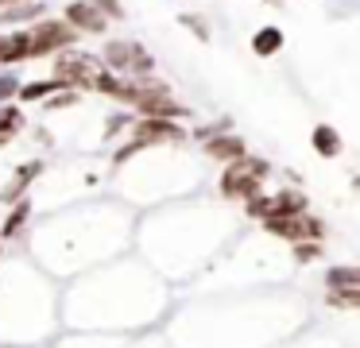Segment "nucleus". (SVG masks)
Wrapping results in <instances>:
<instances>
[{
    "label": "nucleus",
    "instance_id": "f03ea898",
    "mask_svg": "<svg viewBox=\"0 0 360 348\" xmlns=\"http://www.w3.org/2000/svg\"><path fill=\"white\" fill-rule=\"evenodd\" d=\"M267 170H271V167H267L264 159H252V155H244V159H236V162H225L221 193H225V198H240V201L256 198L259 182L267 178Z\"/></svg>",
    "mask_w": 360,
    "mask_h": 348
},
{
    "label": "nucleus",
    "instance_id": "dca6fc26",
    "mask_svg": "<svg viewBox=\"0 0 360 348\" xmlns=\"http://www.w3.org/2000/svg\"><path fill=\"white\" fill-rule=\"evenodd\" d=\"M252 51L259 54V58H271V54L283 51V31L279 27H259L256 35H252Z\"/></svg>",
    "mask_w": 360,
    "mask_h": 348
},
{
    "label": "nucleus",
    "instance_id": "412c9836",
    "mask_svg": "<svg viewBox=\"0 0 360 348\" xmlns=\"http://www.w3.org/2000/svg\"><path fill=\"white\" fill-rule=\"evenodd\" d=\"M89 4H94L97 12L105 15V20H120V15H124V8H120V0H89Z\"/></svg>",
    "mask_w": 360,
    "mask_h": 348
},
{
    "label": "nucleus",
    "instance_id": "b1692460",
    "mask_svg": "<svg viewBox=\"0 0 360 348\" xmlns=\"http://www.w3.org/2000/svg\"><path fill=\"white\" fill-rule=\"evenodd\" d=\"M182 27H190V31H194L198 39H202V43H205V39H210V27H205V23L198 20V15H182Z\"/></svg>",
    "mask_w": 360,
    "mask_h": 348
},
{
    "label": "nucleus",
    "instance_id": "a878e982",
    "mask_svg": "<svg viewBox=\"0 0 360 348\" xmlns=\"http://www.w3.org/2000/svg\"><path fill=\"white\" fill-rule=\"evenodd\" d=\"M0 46H4V35H0Z\"/></svg>",
    "mask_w": 360,
    "mask_h": 348
},
{
    "label": "nucleus",
    "instance_id": "f3484780",
    "mask_svg": "<svg viewBox=\"0 0 360 348\" xmlns=\"http://www.w3.org/2000/svg\"><path fill=\"white\" fill-rule=\"evenodd\" d=\"M58 89H66L58 77H51V82H32V85H20V93L16 97L20 101H43V97H51V93H58Z\"/></svg>",
    "mask_w": 360,
    "mask_h": 348
},
{
    "label": "nucleus",
    "instance_id": "2eb2a0df",
    "mask_svg": "<svg viewBox=\"0 0 360 348\" xmlns=\"http://www.w3.org/2000/svg\"><path fill=\"white\" fill-rule=\"evenodd\" d=\"M326 286H329V290H352V286H360V263L329 267L326 271Z\"/></svg>",
    "mask_w": 360,
    "mask_h": 348
},
{
    "label": "nucleus",
    "instance_id": "a211bd4d",
    "mask_svg": "<svg viewBox=\"0 0 360 348\" xmlns=\"http://www.w3.org/2000/svg\"><path fill=\"white\" fill-rule=\"evenodd\" d=\"M39 15H43V4H32V0L4 8V20H12V23H20V20H39Z\"/></svg>",
    "mask_w": 360,
    "mask_h": 348
},
{
    "label": "nucleus",
    "instance_id": "4be33fe9",
    "mask_svg": "<svg viewBox=\"0 0 360 348\" xmlns=\"http://www.w3.org/2000/svg\"><path fill=\"white\" fill-rule=\"evenodd\" d=\"M66 105H78V89H58V93H51L47 108H66Z\"/></svg>",
    "mask_w": 360,
    "mask_h": 348
},
{
    "label": "nucleus",
    "instance_id": "aec40b11",
    "mask_svg": "<svg viewBox=\"0 0 360 348\" xmlns=\"http://www.w3.org/2000/svg\"><path fill=\"white\" fill-rule=\"evenodd\" d=\"M321 255V240H302V244H295V259L298 263H314Z\"/></svg>",
    "mask_w": 360,
    "mask_h": 348
},
{
    "label": "nucleus",
    "instance_id": "6ab92c4d",
    "mask_svg": "<svg viewBox=\"0 0 360 348\" xmlns=\"http://www.w3.org/2000/svg\"><path fill=\"white\" fill-rule=\"evenodd\" d=\"M329 306H337V309H360V286H352V290H329Z\"/></svg>",
    "mask_w": 360,
    "mask_h": 348
},
{
    "label": "nucleus",
    "instance_id": "0eeeda50",
    "mask_svg": "<svg viewBox=\"0 0 360 348\" xmlns=\"http://www.w3.org/2000/svg\"><path fill=\"white\" fill-rule=\"evenodd\" d=\"M264 228L271 236L287 240V244H302V240H321V221L310 213H298V217H275V221H264Z\"/></svg>",
    "mask_w": 360,
    "mask_h": 348
},
{
    "label": "nucleus",
    "instance_id": "7ed1b4c3",
    "mask_svg": "<svg viewBox=\"0 0 360 348\" xmlns=\"http://www.w3.org/2000/svg\"><path fill=\"white\" fill-rule=\"evenodd\" d=\"M182 139H186V131H182L174 120H151V116H143V120L132 128L128 143L117 151V162H128L136 151H143V147H155V143H182Z\"/></svg>",
    "mask_w": 360,
    "mask_h": 348
},
{
    "label": "nucleus",
    "instance_id": "9b49d317",
    "mask_svg": "<svg viewBox=\"0 0 360 348\" xmlns=\"http://www.w3.org/2000/svg\"><path fill=\"white\" fill-rule=\"evenodd\" d=\"M32 58V39H27V31H12V35H4V46H0V62L4 66H16V62Z\"/></svg>",
    "mask_w": 360,
    "mask_h": 348
},
{
    "label": "nucleus",
    "instance_id": "ddd939ff",
    "mask_svg": "<svg viewBox=\"0 0 360 348\" xmlns=\"http://www.w3.org/2000/svg\"><path fill=\"white\" fill-rule=\"evenodd\" d=\"M27 217H32V201H27V198H20L16 205L8 209V217H4V224H0V240H12V236H20V232H24V224H27Z\"/></svg>",
    "mask_w": 360,
    "mask_h": 348
},
{
    "label": "nucleus",
    "instance_id": "9d476101",
    "mask_svg": "<svg viewBox=\"0 0 360 348\" xmlns=\"http://www.w3.org/2000/svg\"><path fill=\"white\" fill-rule=\"evenodd\" d=\"M244 139L240 136H229V131H217V136H210L205 139V155L210 159H217V162H236V159H244Z\"/></svg>",
    "mask_w": 360,
    "mask_h": 348
},
{
    "label": "nucleus",
    "instance_id": "4468645a",
    "mask_svg": "<svg viewBox=\"0 0 360 348\" xmlns=\"http://www.w3.org/2000/svg\"><path fill=\"white\" fill-rule=\"evenodd\" d=\"M20 128H24V112H20V105H0V151L20 136Z\"/></svg>",
    "mask_w": 360,
    "mask_h": 348
},
{
    "label": "nucleus",
    "instance_id": "f8f14e48",
    "mask_svg": "<svg viewBox=\"0 0 360 348\" xmlns=\"http://www.w3.org/2000/svg\"><path fill=\"white\" fill-rule=\"evenodd\" d=\"M310 143L321 159H337V155H341V131L329 128V124H318V128L310 131Z\"/></svg>",
    "mask_w": 360,
    "mask_h": 348
},
{
    "label": "nucleus",
    "instance_id": "393cba45",
    "mask_svg": "<svg viewBox=\"0 0 360 348\" xmlns=\"http://www.w3.org/2000/svg\"><path fill=\"white\" fill-rule=\"evenodd\" d=\"M0 4H8V8H12V4H24V0H0Z\"/></svg>",
    "mask_w": 360,
    "mask_h": 348
},
{
    "label": "nucleus",
    "instance_id": "20e7f679",
    "mask_svg": "<svg viewBox=\"0 0 360 348\" xmlns=\"http://www.w3.org/2000/svg\"><path fill=\"white\" fill-rule=\"evenodd\" d=\"M248 217H256L259 224L275 221V217H298L306 213V193L302 190H279V193H256V198L244 201Z\"/></svg>",
    "mask_w": 360,
    "mask_h": 348
},
{
    "label": "nucleus",
    "instance_id": "1a4fd4ad",
    "mask_svg": "<svg viewBox=\"0 0 360 348\" xmlns=\"http://www.w3.org/2000/svg\"><path fill=\"white\" fill-rule=\"evenodd\" d=\"M39 174H43V162H39V159L24 162V167H20L16 174H12V182L4 186V190H0V201H4V205H16V201L27 193V186H32Z\"/></svg>",
    "mask_w": 360,
    "mask_h": 348
},
{
    "label": "nucleus",
    "instance_id": "6e6552de",
    "mask_svg": "<svg viewBox=\"0 0 360 348\" xmlns=\"http://www.w3.org/2000/svg\"><path fill=\"white\" fill-rule=\"evenodd\" d=\"M66 23H70L74 31H86V35H101L109 20H105L89 0H70V4H66Z\"/></svg>",
    "mask_w": 360,
    "mask_h": 348
},
{
    "label": "nucleus",
    "instance_id": "5701e85b",
    "mask_svg": "<svg viewBox=\"0 0 360 348\" xmlns=\"http://www.w3.org/2000/svg\"><path fill=\"white\" fill-rule=\"evenodd\" d=\"M20 93V82L12 74H0V105H8L12 97Z\"/></svg>",
    "mask_w": 360,
    "mask_h": 348
},
{
    "label": "nucleus",
    "instance_id": "39448f33",
    "mask_svg": "<svg viewBox=\"0 0 360 348\" xmlns=\"http://www.w3.org/2000/svg\"><path fill=\"white\" fill-rule=\"evenodd\" d=\"M27 39H32V58H43V54H55V51H70L78 31L66 20H39L27 31Z\"/></svg>",
    "mask_w": 360,
    "mask_h": 348
},
{
    "label": "nucleus",
    "instance_id": "f257e3e1",
    "mask_svg": "<svg viewBox=\"0 0 360 348\" xmlns=\"http://www.w3.org/2000/svg\"><path fill=\"white\" fill-rule=\"evenodd\" d=\"M105 74H109L105 62L94 58V54H86V51H63L55 62V77L66 89H97Z\"/></svg>",
    "mask_w": 360,
    "mask_h": 348
},
{
    "label": "nucleus",
    "instance_id": "423d86ee",
    "mask_svg": "<svg viewBox=\"0 0 360 348\" xmlns=\"http://www.w3.org/2000/svg\"><path fill=\"white\" fill-rule=\"evenodd\" d=\"M105 70H117V74H148L151 70V54L140 43H124V39H112L105 46Z\"/></svg>",
    "mask_w": 360,
    "mask_h": 348
}]
</instances>
